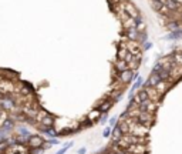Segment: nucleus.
Listing matches in <instances>:
<instances>
[{
	"label": "nucleus",
	"instance_id": "1",
	"mask_svg": "<svg viewBox=\"0 0 182 154\" xmlns=\"http://www.w3.org/2000/svg\"><path fill=\"white\" fill-rule=\"evenodd\" d=\"M0 108L6 113H14V111L20 110L19 104H17V100H16V94H7L3 96V99L0 100Z\"/></svg>",
	"mask_w": 182,
	"mask_h": 154
},
{
	"label": "nucleus",
	"instance_id": "2",
	"mask_svg": "<svg viewBox=\"0 0 182 154\" xmlns=\"http://www.w3.org/2000/svg\"><path fill=\"white\" fill-rule=\"evenodd\" d=\"M135 120L138 121L139 124H142V126L151 129L152 124L155 123V114H151V113H147V111H141V110H139L138 117H137Z\"/></svg>",
	"mask_w": 182,
	"mask_h": 154
},
{
	"label": "nucleus",
	"instance_id": "3",
	"mask_svg": "<svg viewBox=\"0 0 182 154\" xmlns=\"http://www.w3.org/2000/svg\"><path fill=\"white\" fill-rule=\"evenodd\" d=\"M0 91L3 93L4 96L16 93L14 80H9V79H3V77H2V80H0Z\"/></svg>",
	"mask_w": 182,
	"mask_h": 154
},
{
	"label": "nucleus",
	"instance_id": "4",
	"mask_svg": "<svg viewBox=\"0 0 182 154\" xmlns=\"http://www.w3.org/2000/svg\"><path fill=\"white\" fill-rule=\"evenodd\" d=\"M161 103H155L152 102V100H145V102H142L141 104H138V108L141 111H147V113H151V114H155L158 111V108H159Z\"/></svg>",
	"mask_w": 182,
	"mask_h": 154
},
{
	"label": "nucleus",
	"instance_id": "5",
	"mask_svg": "<svg viewBox=\"0 0 182 154\" xmlns=\"http://www.w3.org/2000/svg\"><path fill=\"white\" fill-rule=\"evenodd\" d=\"M46 144V139L41 137L40 134H31L27 139V147L29 148H37V147H43Z\"/></svg>",
	"mask_w": 182,
	"mask_h": 154
},
{
	"label": "nucleus",
	"instance_id": "6",
	"mask_svg": "<svg viewBox=\"0 0 182 154\" xmlns=\"http://www.w3.org/2000/svg\"><path fill=\"white\" fill-rule=\"evenodd\" d=\"M141 89L145 90V93L148 94V99L149 100H152V102H155V103H161V102H162L164 96H161L159 93L157 91V89H154V87H149V86H145V84H142Z\"/></svg>",
	"mask_w": 182,
	"mask_h": 154
},
{
	"label": "nucleus",
	"instance_id": "7",
	"mask_svg": "<svg viewBox=\"0 0 182 154\" xmlns=\"http://www.w3.org/2000/svg\"><path fill=\"white\" fill-rule=\"evenodd\" d=\"M133 77H134V71L128 69V70H125V71H122V73L118 74L117 80L120 81L121 84H124V86L127 87L130 83H133Z\"/></svg>",
	"mask_w": 182,
	"mask_h": 154
},
{
	"label": "nucleus",
	"instance_id": "8",
	"mask_svg": "<svg viewBox=\"0 0 182 154\" xmlns=\"http://www.w3.org/2000/svg\"><path fill=\"white\" fill-rule=\"evenodd\" d=\"M112 106H114V103H112L111 100L108 99V97H105V99L100 100V103L96 106V108H97V110H98L101 114H105V113H108V111L111 110Z\"/></svg>",
	"mask_w": 182,
	"mask_h": 154
},
{
	"label": "nucleus",
	"instance_id": "9",
	"mask_svg": "<svg viewBox=\"0 0 182 154\" xmlns=\"http://www.w3.org/2000/svg\"><path fill=\"white\" fill-rule=\"evenodd\" d=\"M122 6H124V10H125V13L130 17H133V19H137L139 16V12H138V9L135 7V4L134 3H131V2H124L122 3Z\"/></svg>",
	"mask_w": 182,
	"mask_h": 154
},
{
	"label": "nucleus",
	"instance_id": "10",
	"mask_svg": "<svg viewBox=\"0 0 182 154\" xmlns=\"http://www.w3.org/2000/svg\"><path fill=\"white\" fill-rule=\"evenodd\" d=\"M16 126H17V124H16V121L13 120V118H10V117H7L6 120L3 121V123L0 124V129L3 130L4 133H6V134H12V131L13 130H16Z\"/></svg>",
	"mask_w": 182,
	"mask_h": 154
},
{
	"label": "nucleus",
	"instance_id": "11",
	"mask_svg": "<svg viewBox=\"0 0 182 154\" xmlns=\"http://www.w3.org/2000/svg\"><path fill=\"white\" fill-rule=\"evenodd\" d=\"M172 86H174V83H169V81H162V80H161L159 83L157 84V87H155V89H157V91L159 93L161 96H165L171 89H172Z\"/></svg>",
	"mask_w": 182,
	"mask_h": 154
},
{
	"label": "nucleus",
	"instance_id": "12",
	"mask_svg": "<svg viewBox=\"0 0 182 154\" xmlns=\"http://www.w3.org/2000/svg\"><path fill=\"white\" fill-rule=\"evenodd\" d=\"M125 70H128V64H127V63L124 62V60H118V59H115V62H114L115 79L118 77V74L122 73V71H125Z\"/></svg>",
	"mask_w": 182,
	"mask_h": 154
},
{
	"label": "nucleus",
	"instance_id": "13",
	"mask_svg": "<svg viewBox=\"0 0 182 154\" xmlns=\"http://www.w3.org/2000/svg\"><path fill=\"white\" fill-rule=\"evenodd\" d=\"M124 39L122 40H130V41H137L138 40V36L139 33L137 31V29H130V30H125L124 31Z\"/></svg>",
	"mask_w": 182,
	"mask_h": 154
},
{
	"label": "nucleus",
	"instance_id": "14",
	"mask_svg": "<svg viewBox=\"0 0 182 154\" xmlns=\"http://www.w3.org/2000/svg\"><path fill=\"white\" fill-rule=\"evenodd\" d=\"M161 81V79H159V76H158V74H155V73H151L148 76V79H147V80L144 81V84L145 86H149V87H157V84L159 83Z\"/></svg>",
	"mask_w": 182,
	"mask_h": 154
},
{
	"label": "nucleus",
	"instance_id": "15",
	"mask_svg": "<svg viewBox=\"0 0 182 154\" xmlns=\"http://www.w3.org/2000/svg\"><path fill=\"white\" fill-rule=\"evenodd\" d=\"M122 136H124V134H122V131H121V129L118 127V124L112 127V130H111V137H110V139L112 140V143H118L121 139H122Z\"/></svg>",
	"mask_w": 182,
	"mask_h": 154
},
{
	"label": "nucleus",
	"instance_id": "16",
	"mask_svg": "<svg viewBox=\"0 0 182 154\" xmlns=\"http://www.w3.org/2000/svg\"><path fill=\"white\" fill-rule=\"evenodd\" d=\"M16 134H17V136L24 137V139H29L33 133H31L26 126H16Z\"/></svg>",
	"mask_w": 182,
	"mask_h": 154
},
{
	"label": "nucleus",
	"instance_id": "17",
	"mask_svg": "<svg viewBox=\"0 0 182 154\" xmlns=\"http://www.w3.org/2000/svg\"><path fill=\"white\" fill-rule=\"evenodd\" d=\"M100 117H101V113H100V111L97 110L96 107H94L93 110L90 111L88 116H87V118H88V120L91 121L93 124H94V123H98V121H100Z\"/></svg>",
	"mask_w": 182,
	"mask_h": 154
},
{
	"label": "nucleus",
	"instance_id": "18",
	"mask_svg": "<svg viewBox=\"0 0 182 154\" xmlns=\"http://www.w3.org/2000/svg\"><path fill=\"white\" fill-rule=\"evenodd\" d=\"M122 27H124V31H125V30H130V29H135V27H137L135 19L128 17V19L125 20V22H122Z\"/></svg>",
	"mask_w": 182,
	"mask_h": 154
},
{
	"label": "nucleus",
	"instance_id": "19",
	"mask_svg": "<svg viewBox=\"0 0 182 154\" xmlns=\"http://www.w3.org/2000/svg\"><path fill=\"white\" fill-rule=\"evenodd\" d=\"M179 26H181L179 20H171V22L167 23V29L169 30V33H172V31H178Z\"/></svg>",
	"mask_w": 182,
	"mask_h": 154
},
{
	"label": "nucleus",
	"instance_id": "20",
	"mask_svg": "<svg viewBox=\"0 0 182 154\" xmlns=\"http://www.w3.org/2000/svg\"><path fill=\"white\" fill-rule=\"evenodd\" d=\"M164 3H165V0H151V7L155 10V12L159 13L161 9H162V7L165 6Z\"/></svg>",
	"mask_w": 182,
	"mask_h": 154
},
{
	"label": "nucleus",
	"instance_id": "21",
	"mask_svg": "<svg viewBox=\"0 0 182 154\" xmlns=\"http://www.w3.org/2000/svg\"><path fill=\"white\" fill-rule=\"evenodd\" d=\"M118 127L121 129L122 134H130V126H128V121L127 120H118Z\"/></svg>",
	"mask_w": 182,
	"mask_h": 154
},
{
	"label": "nucleus",
	"instance_id": "22",
	"mask_svg": "<svg viewBox=\"0 0 182 154\" xmlns=\"http://www.w3.org/2000/svg\"><path fill=\"white\" fill-rule=\"evenodd\" d=\"M128 50L125 49V47H118V50H117V59L118 60H125V57H127V54H128Z\"/></svg>",
	"mask_w": 182,
	"mask_h": 154
},
{
	"label": "nucleus",
	"instance_id": "23",
	"mask_svg": "<svg viewBox=\"0 0 182 154\" xmlns=\"http://www.w3.org/2000/svg\"><path fill=\"white\" fill-rule=\"evenodd\" d=\"M137 41H138V43L141 44V46L147 43V41H148V34H147V31H142V33H139L138 40H137Z\"/></svg>",
	"mask_w": 182,
	"mask_h": 154
},
{
	"label": "nucleus",
	"instance_id": "24",
	"mask_svg": "<svg viewBox=\"0 0 182 154\" xmlns=\"http://www.w3.org/2000/svg\"><path fill=\"white\" fill-rule=\"evenodd\" d=\"M178 39H182V33L179 31H172L167 36V40H178Z\"/></svg>",
	"mask_w": 182,
	"mask_h": 154
},
{
	"label": "nucleus",
	"instance_id": "25",
	"mask_svg": "<svg viewBox=\"0 0 182 154\" xmlns=\"http://www.w3.org/2000/svg\"><path fill=\"white\" fill-rule=\"evenodd\" d=\"M137 31L138 33H142V31H147V26H145V22H141V23H137Z\"/></svg>",
	"mask_w": 182,
	"mask_h": 154
},
{
	"label": "nucleus",
	"instance_id": "26",
	"mask_svg": "<svg viewBox=\"0 0 182 154\" xmlns=\"http://www.w3.org/2000/svg\"><path fill=\"white\" fill-rule=\"evenodd\" d=\"M111 130H112V127H110V126L105 127V129L102 130V137H105V139L111 137Z\"/></svg>",
	"mask_w": 182,
	"mask_h": 154
},
{
	"label": "nucleus",
	"instance_id": "27",
	"mask_svg": "<svg viewBox=\"0 0 182 154\" xmlns=\"http://www.w3.org/2000/svg\"><path fill=\"white\" fill-rule=\"evenodd\" d=\"M108 120H110V118H108V113H105V114H101L98 123L102 124V126H105V124H108Z\"/></svg>",
	"mask_w": 182,
	"mask_h": 154
},
{
	"label": "nucleus",
	"instance_id": "28",
	"mask_svg": "<svg viewBox=\"0 0 182 154\" xmlns=\"http://www.w3.org/2000/svg\"><path fill=\"white\" fill-rule=\"evenodd\" d=\"M161 69H162V63H161V60H158V62L154 64V67H152V71H151V73H158V71H159Z\"/></svg>",
	"mask_w": 182,
	"mask_h": 154
},
{
	"label": "nucleus",
	"instance_id": "29",
	"mask_svg": "<svg viewBox=\"0 0 182 154\" xmlns=\"http://www.w3.org/2000/svg\"><path fill=\"white\" fill-rule=\"evenodd\" d=\"M44 147H37V148H30V154H44Z\"/></svg>",
	"mask_w": 182,
	"mask_h": 154
},
{
	"label": "nucleus",
	"instance_id": "30",
	"mask_svg": "<svg viewBox=\"0 0 182 154\" xmlns=\"http://www.w3.org/2000/svg\"><path fill=\"white\" fill-rule=\"evenodd\" d=\"M118 116H114V117H111L110 120H108V126L110 127H114V126H117V123H118Z\"/></svg>",
	"mask_w": 182,
	"mask_h": 154
},
{
	"label": "nucleus",
	"instance_id": "31",
	"mask_svg": "<svg viewBox=\"0 0 182 154\" xmlns=\"http://www.w3.org/2000/svg\"><path fill=\"white\" fill-rule=\"evenodd\" d=\"M46 144L56 146V144H60V141H59V139H47L46 140Z\"/></svg>",
	"mask_w": 182,
	"mask_h": 154
},
{
	"label": "nucleus",
	"instance_id": "32",
	"mask_svg": "<svg viewBox=\"0 0 182 154\" xmlns=\"http://www.w3.org/2000/svg\"><path fill=\"white\" fill-rule=\"evenodd\" d=\"M152 47V43H149V41H147L145 44H142L141 46V49H142V52H147V50H149Z\"/></svg>",
	"mask_w": 182,
	"mask_h": 154
},
{
	"label": "nucleus",
	"instance_id": "33",
	"mask_svg": "<svg viewBox=\"0 0 182 154\" xmlns=\"http://www.w3.org/2000/svg\"><path fill=\"white\" fill-rule=\"evenodd\" d=\"M87 153V147H80L77 151V154H86Z\"/></svg>",
	"mask_w": 182,
	"mask_h": 154
},
{
	"label": "nucleus",
	"instance_id": "34",
	"mask_svg": "<svg viewBox=\"0 0 182 154\" xmlns=\"http://www.w3.org/2000/svg\"><path fill=\"white\" fill-rule=\"evenodd\" d=\"M67 151H68V148L63 147V148H60V150H59V151H57V153H56V154H65V153H67Z\"/></svg>",
	"mask_w": 182,
	"mask_h": 154
},
{
	"label": "nucleus",
	"instance_id": "35",
	"mask_svg": "<svg viewBox=\"0 0 182 154\" xmlns=\"http://www.w3.org/2000/svg\"><path fill=\"white\" fill-rule=\"evenodd\" d=\"M73 146H74V141H70V143H67V144H64L63 147H65V148H71Z\"/></svg>",
	"mask_w": 182,
	"mask_h": 154
},
{
	"label": "nucleus",
	"instance_id": "36",
	"mask_svg": "<svg viewBox=\"0 0 182 154\" xmlns=\"http://www.w3.org/2000/svg\"><path fill=\"white\" fill-rule=\"evenodd\" d=\"M179 23L182 25V12H181V14H179Z\"/></svg>",
	"mask_w": 182,
	"mask_h": 154
},
{
	"label": "nucleus",
	"instance_id": "37",
	"mask_svg": "<svg viewBox=\"0 0 182 154\" xmlns=\"http://www.w3.org/2000/svg\"><path fill=\"white\" fill-rule=\"evenodd\" d=\"M3 96H4V94H3V93H2V91H0V100L3 99Z\"/></svg>",
	"mask_w": 182,
	"mask_h": 154
},
{
	"label": "nucleus",
	"instance_id": "38",
	"mask_svg": "<svg viewBox=\"0 0 182 154\" xmlns=\"http://www.w3.org/2000/svg\"><path fill=\"white\" fill-rule=\"evenodd\" d=\"M97 154H104V153H97Z\"/></svg>",
	"mask_w": 182,
	"mask_h": 154
}]
</instances>
